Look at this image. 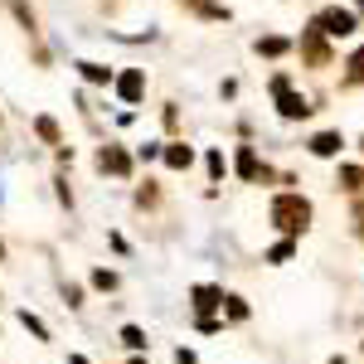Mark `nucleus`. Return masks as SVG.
Wrapping results in <instances>:
<instances>
[{
	"label": "nucleus",
	"instance_id": "obj_13",
	"mask_svg": "<svg viewBox=\"0 0 364 364\" xmlns=\"http://www.w3.org/2000/svg\"><path fill=\"white\" fill-rule=\"evenodd\" d=\"M78 73L87 83H112V68H102V63H78Z\"/></svg>",
	"mask_w": 364,
	"mask_h": 364
},
{
	"label": "nucleus",
	"instance_id": "obj_2",
	"mask_svg": "<svg viewBox=\"0 0 364 364\" xmlns=\"http://www.w3.org/2000/svg\"><path fill=\"white\" fill-rule=\"evenodd\" d=\"M311 25L321 29L326 39H345V34H355V25H360V15L355 10H340V5H331V10H321Z\"/></svg>",
	"mask_w": 364,
	"mask_h": 364
},
{
	"label": "nucleus",
	"instance_id": "obj_21",
	"mask_svg": "<svg viewBox=\"0 0 364 364\" xmlns=\"http://www.w3.org/2000/svg\"><path fill=\"white\" fill-rule=\"evenodd\" d=\"M92 287H97V291H112V287H117V272L97 267V272H92Z\"/></svg>",
	"mask_w": 364,
	"mask_h": 364
},
{
	"label": "nucleus",
	"instance_id": "obj_4",
	"mask_svg": "<svg viewBox=\"0 0 364 364\" xmlns=\"http://www.w3.org/2000/svg\"><path fill=\"white\" fill-rule=\"evenodd\" d=\"M190 296H195V311H199V316H209L214 306H224V287H214V282H199Z\"/></svg>",
	"mask_w": 364,
	"mask_h": 364
},
{
	"label": "nucleus",
	"instance_id": "obj_10",
	"mask_svg": "<svg viewBox=\"0 0 364 364\" xmlns=\"http://www.w3.org/2000/svg\"><path fill=\"white\" fill-rule=\"evenodd\" d=\"M238 175H243V180H257V175H267V170L257 166V156H252V146H238Z\"/></svg>",
	"mask_w": 364,
	"mask_h": 364
},
{
	"label": "nucleus",
	"instance_id": "obj_6",
	"mask_svg": "<svg viewBox=\"0 0 364 364\" xmlns=\"http://www.w3.org/2000/svg\"><path fill=\"white\" fill-rule=\"evenodd\" d=\"M277 112L287 117V122H301V117H311V102L301 97V92H291V87H287V92L277 97Z\"/></svg>",
	"mask_w": 364,
	"mask_h": 364
},
{
	"label": "nucleus",
	"instance_id": "obj_26",
	"mask_svg": "<svg viewBox=\"0 0 364 364\" xmlns=\"http://www.w3.org/2000/svg\"><path fill=\"white\" fill-rule=\"evenodd\" d=\"M355 10H360V15H364V0H355Z\"/></svg>",
	"mask_w": 364,
	"mask_h": 364
},
{
	"label": "nucleus",
	"instance_id": "obj_14",
	"mask_svg": "<svg viewBox=\"0 0 364 364\" xmlns=\"http://www.w3.org/2000/svg\"><path fill=\"white\" fill-rule=\"evenodd\" d=\"M257 54H267V58L287 54V39H282V34H267V39H257Z\"/></svg>",
	"mask_w": 364,
	"mask_h": 364
},
{
	"label": "nucleus",
	"instance_id": "obj_20",
	"mask_svg": "<svg viewBox=\"0 0 364 364\" xmlns=\"http://www.w3.org/2000/svg\"><path fill=\"white\" fill-rule=\"evenodd\" d=\"M204 166H209V175H214V180H224V151H209V156H204Z\"/></svg>",
	"mask_w": 364,
	"mask_h": 364
},
{
	"label": "nucleus",
	"instance_id": "obj_1",
	"mask_svg": "<svg viewBox=\"0 0 364 364\" xmlns=\"http://www.w3.org/2000/svg\"><path fill=\"white\" fill-rule=\"evenodd\" d=\"M272 224L287 233V238H296V233H306L311 228V199L306 195H277L272 199Z\"/></svg>",
	"mask_w": 364,
	"mask_h": 364
},
{
	"label": "nucleus",
	"instance_id": "obj_12",
	"mask_svg": "<svg viewBox=\"0 0 364 364\" xmlns=\"http://www.w3.org/2000/svg\"><path fill=\"white\" fill-rule=\"evenodd\" d=\"M34 132L49 141V146H63V136H58V122H54V117H39V122H34Z\"/></svg>",
	"mask_w": 364,
	"mask_h": 364
},
{
	"label": "nucleus",
	"instance_id": "obj_23",
	"mask_svg": "<svg viewBox=\"0 0 364 364\" xmlns=\"http://www.w3.org/2000/svg\"><path fill=\"white\" fill-rule=\"evenodd\" d=\"M175 364H199V360H195V350H175Z\"/></svg>",
	"mask_w": 364,
	"mask_h": 364
},
{
	"label": "nucleus",
	"instance_id": "obj_28",
	"mask_svg": "<svg viewBox=\"0 0 364 364\" xmlns=\"http://www.w3.org/2000/svg\"><path fill=\"white\" fill-rule=\"evenodd\" d=\"M0 257H5V243H0Z\"/></svg>",
	"mask_w": 364,
	"mask_h": 364
},
{
	"label": "nucleus",
	"instance_id": "obj_8",
	"mask_svg": "<svg viewBox=\"0 0 364 364\" xmlns=\"http://www.w3.org/2000/svg\"><path fill=\"white\" fill-rule=\"evenodd\" d=\"M97 166H102V170H112V175H132V156H127L122 146H102Z\"/></svg>",
	"mask_w": 364,
	"mask_h": 364
},
{
	"label": "nucleus",
	"instance_id": "obj_17",
	"mask_svg": "<svg viewBox=\"0 0 364 364\" xmlns=\"http://www.w3.org/2000/svg\"><path fill=\"white\" fill-rule=\"evenodd\" d=\"M291 252H296V243H291V238H282V243H272V248H267V262H287Z\"/></svg>",
	"mask_w": 364,
	"mask_h": 364
},
{
	"label": "nucleus",
	"instance_id": "obj_19",
	"mask_svg": "<svg viewBox=\"0 0 364 364\" xmlns=\"http://www.w3.org/2000/svg\"><path fill=\"white\" fill-rule=\"evenodd\" d=\"M224 306H228V321H248V301L243 296H224Z\"/></svg>",
	"mask_w": 364,
	"mask_h": 364
},
{
	"label": "nucleus",
	"instance_id": "obj_29",
	"mask_svg": "<svg viewBox=\"0 0 364 364\" xmlns=\"http://www.w3.org/2000/svg\"><path fill=\"white\" fill-rule=\"evenodd\" d=\"M360 151H364V136H360Z\"/></svg>",
	"mask_w": 364,
	"mask_h": 364
},
{
	"label": "nucleus",
	"instance_id": "obj_30",
	"mask_svg": "<svg viewBox=\"0 0 364 364\" xmlns=\"http://www.w3.org/2000/svg\"><path fill=\"white\" fill-rule=\"evenodd\" d=\"M132 364H146V360H132Z\"/></svg>",
	"mask_w": 364,
	"mask_h": 364
},
{
	"label": "nucleus",
	"instance_id": "obj_16",
	"mask_svg": "<svg viewBox=\"0 0 364 364\" xmlns=\"http://www.w3.org/2000/svg\"><path fill=\"white\" fill-rule=\"evenodd\" d=\"M122 345L127 350H146V331L141 326H122Z\"/></svg>",
	"mask_w": 364,
	"mask_h": 364
},
{
	"label": "nucleus",
	"instance_id": "obj_25",
	"mask_svg": "<svg viewBox=\"0 0 364 364\" xmlns=\"http://www.w3.org/2000/svg\"><path fill=\"white\" fill-rule=\"evenodd\" d=\"M355 219H360V238H364V204H360V209H355Z\"/></svg>",
	"mask_w": 364,
	"mask_h": 364
},
{
	"label": "nucleus",
	"instance_id": "obj_7",
	"mask_svg": "<svg viewBox=\"0 0 364 364\" xmlns=\"http://www.w3.org/2000/svg\"><path fill=\"white\" fill-rule=\"evenodd\" d=\"M340 146H345V136H340V132H316V136H311V156L331 161V156H340Z\"/></svg>",
	"mask_w": 364,
	"mask_h": 364
},
{
	"label": "nucleus",
	"instance_id": "obj_22",
	"mask_svg": "<svg viewBox=\"0 0 364 364\" xmlns=\"http://www.w3.org/2000/svg\"><path fill=\"white\" fill-rule=\"evenodd\" d=\"M63 301L68 306H83V287H63Z\"/></svg>",
	"mask_w": 364,
	"mask_h": 364
},
{
	"label": "nucleus",
	"instance_id": "obj_27",
	"mask_svg": "<svg viewBox=\"0 0 364 364\" xmlns=\"http://www.w3.org/2000/svg\"><path fill=\"white\" fill-rule=\"evenodd\" d=\"M326 364H345V360H340V355H336V360H326Z\"/></svg>",
	"mask_w": 364,
	"mask_h": 364
},
{
	"label": "nucleus",
	"instance_id": "obj_15",
	"mask_svg": "<svg viewBox=\"0 0 364 364\" xmlns=\"http://www.w3.org/2000/svg\"><path fill=\"white\" fill-rule=\"evenodd\" d=\"M20 321H25V331H29L34 340H49V326H44V321H39L34 311H20Z\"/></svg>",
	"mask_w": 364,
	"mask_h": 364
},
{
	"label": "nucleus",
	"instance_id": "obj_18",
	"mask_svg": "<svg viewBox=\"0 0 364 364\" xmlns=\"http://www.w3.org/2000/svg\"><path fill=\"white\" fill-rule=\"evenodd\" d=\"M345 68H350V83H364V44L350 54V63H345Z\"/></svg>",
	"mask_w": 364,
	"mask_h": 364
},
{
	"label": "nucleus",
	"instance_id": "obj_11",
	"mask_svg": "<svg viewBox=\"0 0 364 364\" xmlns=\"http://www.w3.org/2000/svg\"><path fill=\"white\" fill-rule=\"evenodd\" d=\"M340 190L360 195V190H364V170H360V166H340Z\"/></svg>",
	"mask_w": 364,
	"mask_h": 364
},
{
	"label": "nucleus",
	"instance_id": "obj_5",
	"mask_svg": "<svg viewBox=\"0 0 364 364\" xmlns=\"http://www.w3.org/2000/svg\"><path fill=\"white\" fill-rule=\"evenodd\" d=\"M141 92H146V73H141V68H127V73L117 78V97H122V102H136Z\"/></svg>",
	"mask_w": 364,
	"mask_h": 364
},
{
	"label": "nucleus",
	"instance_id": "obj_24",
	"mask_svg": "<svg viewBox=\"0 0 364 364\" xmlns=\"http://www.w3.org/2000/svg\"><path fill=\"white\" fill-rule=\"evenodd\" d=\"M68 364H92V360H87V355H68Z\"/></svg>",
	"mask_w": 364,
	"mask_h": 364
},
{
	"label": "nucleus",
	"instance_id": "obj_3",
	"mask_svg": "<svg viewBox=\"0 0 364 364\" xmlns=\"http://www.w3.org/2000/svg\"><path fill=\"white\" fill-rule=\"evenodd\" d=\"M301 54H306L311 63H316V68H326V63H331V49H326V34H321L316 25H311L306 34H301Z\"/></svg>",
	"mask_w": 364,
	"mask_h": 364
},
{
	"label": "nucleus",
	"instance_id": "obj_9",
	"mask_svg": "<svg viewBox=\"0 0 364 364\" xmlns=\"http://www.w3.org/2000/svg\"><path fill=\"white\" fill-rule=\"evenodd\" d=\"M161 156H166V166H170V170H190V166H195V151H190L185 141H170Z\"/></svg>",
	"mask_w": 364,
	"mask_h": 364
}]
</instances>
